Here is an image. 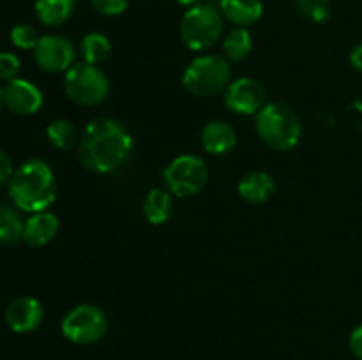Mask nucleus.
Returning a JSON list of instances; mask_svg holds the SVG:
<instances>
[{
	"label": "nucleus",
	"instance_id": "13",
	"mask_svg": "<svg viewBox=\"0 0 362 360\" xmlns=\"http://www.w3.org/2000/svg\"><path fill=\"white\" fill-rule=\"evenodd\" d=\"M200 143L211 155H225L237 145V133L225 120H211L200 133Z\"/></svg>",
	"mask_w": 362,
	"mask_h": 360
},
{
	"label": "nucleus",
	"instance_id": "1",
	"mask_svg": "<svg viewBox=\"0 0 362 360\" xmlns=\"http://www.w3.org/2000/svg\"><path fill=\"white\" fill-rule=\"evenodd\" d=\"M133 145V136L126 124L112 116H98L81 133L78 157L90 172L112 173L129 159Z\"/></svg>",
	"mask_w": 362,
	"mask_h": 360
},
{
	"label": "nucleus",
	"instance_id": "3",
	"mask_svg": "<svg viewBox=\"0 0 362 360\" xmlns=\"http://www.w3.org/2000/svg\"><path fill=\"white\" fill-rule=\"evenodd\" d=\"M255 129L262 143L278 152L293 148L303 136L299 116L283 102H265L255 115Z\"/></svg>",
	"mask_w": 362,
	"mask_h": 360
},
{
	"label": "nucleus",
	"instance_id": "27",
	"mask_svg": "<svg viewBox=\"0 0 362 360\" xmlns=\"http://www.w3.org/2000/svg\"><path fill=\"white\" fill-rule=\"evenodd\" d=\"M13 175H14L13 161H11V157L6 154V152L0 150V186L9 182Z\"/></svg>",
	"mask_w": 362,
	"mask_h": 360
},
{
	"label": "nucleus",
	"instance_id": "22",
	"mask_svg": "<svg viewBox=\"0 0 362 360\" xmlns=\"http://www.w3.org/2000/svg\"><path fill=\"white\" fill-rule=\"evenodd\" d=\"M25 221L9 205L0 203V244H16L23 240Z\"/></svg>",
	"mask_w": 362,
	"mask_h": 360
},
{
	"label": "nucleus",
	"instance_id": "19",
	"mask_svg": "<svg viewBox=\"0 0 362 360\" xmlns=\"http://www.w3.org/2000/svg\"><path fill=\"white\" fill-rule=\"evenodd\" d=\"M223 49H225L226 60L232 62H243L247 59L253 49V35L246 27H235L225 35L223 41Z\"/></svg>",
	"mask_w": 362,
	"mask_h": 360
},
{
	"label": "nucleus",
	"instance_id": "18",
	"mask_svg": "<svg viewBox=\"0 0 362 360\" xmlns=\"http://www.w3.org/2000/svg\"><path fill=\"white\" fill-rule=\"evenodd\" d=\"M144 214L147 221L154 226L168 222V219L173 214V201L168 191L159 189V187L148 191L144 200Z\"/></svg>",
	"mask_w": 362,
	"mask_h": 360
},
{
	"label": "nucleus",
	"instance_id": "5",
	"mask_svg": "<svg viewBox=\"0 0 362 360\" xmlns=\"http://www.w3.org/2000/svg\"><path fill=\"white\" fill-rule=\"evenodd\" d=\"M223 18L219 7L212 4H197L187 7L180 20V39L191 52L212 48L223 35Z\"/></svg>",
	"mask_w": 362,
	"mask_h": 360
},
{
	"label": "nucleus",
	"instance_id": "12",
	"mask_svg": "<svg viewBox=\"0 0 362 360\" xmlns=\"http://www.w3.org/2000/svg\"><path fill=\"white\" fill-rule=\"evenodd\" d=\"M42 318H45V309L34 296H18L6 309L7 327L16 334L34 332L42 323Z\"/></svg>",
	"mask_w": 362,
	"mask_h": 360
},
{
	"label": "nucleus",
	"instance_id": "32",
	"mask_svg": "<svg viewBox=\"0 0 362 360\" xmlns=\"http://www.w3.org/2000/svg\"><path fill=\"white\" fill-rule=\"evenodd\" d=\"M322 2H327L329 4V2H331V0H322Z\"/></svg>",
	"mask_w": 362,
	"mask_h": 360
},
{
	"label": "nucleus",
	"instance_id": "11",
	"mask_svg": "<svg viewBox=\"0 0 362 360\" xmlns=\"http://www.w3.org/2000/svg\"><path fill=\"white\" fill-rule=\"evenodd\" d=\"M2 95L6 108L21 116L34 115L42 106V92L23 78L7 81L2 88Z\"/></svg>",
	"mask_w": 362,
	"mask_h": 360
},
{
	"label": "nucleus",
	"instance_id": "29",
	"mask_svg": "<svg viewBox=\"0 0 362 360\" xmlns=\"http://www.w3.org/2000/svg\"><path fill=\"white\" fill-rule=\"evenodd\" d=\"M350 64H352L354 69H357L359 73H362V42H359L357 46H354L352 52H350Z\"/></svg>",
	"mask_w": 362,
	"mask_h": 360
},
{
	"label": "nucleus",
	"instance_id": "15",
	"mask_svg": "<svg viewBox=\"0 0 362 360\" xmlns=\"http://www.w3.org/2000/svg\"><path fill=\"white\" fill-rule=\"evenodd\" d=\"M219 11L223 18L235 27L255 25L264 14L262 0H219Z\"/></svg>",
	"mask_w": 362,
	"mask_h": 360
},
{
	"label": "nucleus",
	"instance_id": "10",
	"mask_svg": "<svg viewBox=\"0 0 362 360\" xmlns=\"http://www.w3.org/2000/svg\"><path fill=\"white\" fill-rule=\"evenodd\" d=\"M225 104L237 115H257L265 106V88L253 78H237L226 87Z\"/></svg>",
	"mask_w": 362,
	"mask_h": 360
},
{
	"label": "nucleus",
	"instance_id": "7",
	"mask_svg": "<svg viewBox=\"0 0 362 360\" xmlns=\"http://www.w3.org/2000/svg\"><path fill=\"white\" fill-rule=\"evenodd\" d=\"M60 330L64 337L74 344H92L105 337L108 318L101 307L94 304H80L62 318Z\"/></svg>",
	"mask_w": 362,
	"mask_h": 360
},
{
	"label": "nucleus",
	"instance_id": "26",
	"mask_svg": "<svg viewBox=\"0 0 362 360\" xmlns=\"http://www.w3.org/2000/svg\"><path fill=\"white\" fill-rule=\"evenodd\" d=\"M90 6L103 16H119L126 13L129 0H90Z\"/></svg>",
	"mask_w": 362,
	"mask_h": 360
},
{
	"label": "nucleus",
	"instance_id": "20",
	"mask_svg": "<svg viewBox=\"0 0 362 360\" xmlns=\"http://www.w3.org/2000/svg\"><path fill=\"white\" fill-rule=\"evenodd\" d=\"M80 53L83 56V62L92 64V66H99L112 53V42L101 32H90V34H87L81 39Z\"/></svg>",
	"mask_w": 362,
	"mask_h": 360
},
{
	"label": "nucleus",
	"instance_id": "25",
	"mask_svg": "<svg viewBox=\"0 0 362 360\" xmlns=\"http://www.w3.org/2000/svg\"><path fill=\"white\" fill-rule=\"evenodd\" d=\"M20 69H21V62L14 53L11 52L0 53V80L2 81L16 80L18 74H20Z\"/></svg>",
	"mask_w": 362,
	"mask_h": 360
},
{
	"label": "nucleus",
	"instance_id": "17",
	"mask_svg": "<svg viewBox=\"0 0 362 360\" xmlns=\"http://www.w3.org/2000/svg\"><path fill=\"white\" fill-rule=\"evenodd\" d=\"M35 16L46 27H60L76 11V0H35Z\"/></svg>",
	"mask_w": 362,
	"mask_h": 360
},
{
	"label": "nucleus",
	"instance_id": "24",
	"mask_svg": "<svg viewBox=\"0 0 362 360\" xmlns=\"http://www.w3.org/2000/svg\"><path fill=\"white\" fill-rule=\"evenodd\" d=\"M37 30L28 23H18L11 30V41L20 49H34L39 42Z\"/></svg>",
	"mask_w": 362,
	"mask_h": 360
},
{
	"label": "nucleus",
	"instance_id": "30",
	"mask_svg": "<svg viewBox=\"0 0 362 360\" xmlns=\"http://www.w3.org/2000/svg\"><path fill=\"white\" fill-rule=\"evenodd\" d=\"M177 2L184 7H193L197 6V4H200V0H177Z\"/></svg>",
	"mask_w": 362,
	"mask_h": 360
},
{
	"label": "nucleus",
	"instance_id": "23",
	"mask_svg": "<svg viewBox=\"0 0 362 360\" xmlns=\"http://www.w3.org/2000/svg\"><path fill=\"white\" fill-rule=\"evenodd\" d=\"M297 9L306 20L315 23H324L331 18V7L322 0H297Z\"/></svg>",
	"mask_w": 362,
	"mask_h": 360
},
{
	"label": "nucleus",
	"instance_id": "28",
	"mask_svg": "<svg viewBox=\"0 0 362 360\" xmlns=\"http://www.w3.org/2000/svg\"><path fill=\"white\" fill-rule=\"evenodd\" d=\"M350 352L354 353V356L362 360V323L357 325L356 328L350 334Z\"/></svg>",
	"mask_w": 362,
	"mask_h": 360
},
{
	"label": "nucleus",
	"instance_id": "2",
	"mask_svg": "<svg viewBox=\"0 0 362 360\" xmlns=\"http://www.w3.org/2000/svg\"><path fill=\"white\" fill-rule=\"evenodd\" d=\"M7 193L14 207L23 212H42L55 201L57 180L52 168L41 159L23 162L7 182Z\"/></svg>",
	"mask_w": 362,
	"mask_h": 360
},
{
	"label": "nucleus",
	"instance_id": "31",
	"mask_svg": "<svg viewBox=\"0 0 362 360\" xmlns=\"http://www.w3.org/2000/svg\"><path fill=\"white\" fill-rule=\"evenodd\" d=\"M4 104V95H2V88H0V108H2Z\"/></svg>",
	"mask_w": 362,
	"mask_h": 360
},
{
	"label": "nucleus",
	"instance_id": "14",
	"mask_svg": "<svg viewBox=\"0 0 362 360\" xmlns=\"http://www.w3.org/2000/svg\"><path fill=\"white\" fill-rule=\"evenodd\" d=\"M59 233V219L52 212H35L25 221L23 240L32 247H42Z\"/></svg>",
	"mask_w": 362,
	"mask_h": 360
},
{
	"label": "nucleus",
	"instance_id": "21",
	"mask_svg": "<svg viewBox=\"0 0 362 360\" xmlns=\"http://www.w3.org/2000/svg\"><path fill=\"white\" fill-rule=\"evenodd\" d=\"M46 138L59 150H71L73 147H78V141H80L76 127L67 119L53 120L46 127Z\"/></svg>",
	"mask_w": 362,
	"mask_h": 360
},
{
	"label": "nucleus",
	"instance_id": "6",
	"mask_svg": "<svg viewBox=\"0 0 362 360\" xmlns=\"http://www.w3.org/2000/svg\"><path fill=\"white\" fill-rule=\"evenodd\" d=\"M64 90L67 97L80 106H98L110 92V80L98 66L80 62L74 64L64 78Z\"/></svg>",
	"mask_w": 362,
	"mask_h": 360
},
{
	"label": "nucleus",
	"instance_id": "9",
	"mask_svg": "<svg viewBox=\"0 0 362 360\" xmlns=\"http://www.w3.org/2000/svg\"><path fill=\"white\" fill-rule=\"evenodd\" d=\"M74 59L73 42L64 35H42L34 48L35 64L46 73H67L74 66Z\"/></svg>",
	"mask_w": 362,
	"mask_h": 360
},
{
	"label": "nucleus",
	"instance_id": "16",
	"mask_svg": "<svg viewBox=\"0 0 362 360\" xmlns=\"http://www.w3.org/2000/svg\"><path fill=\"white\" fill-rule=\"evenodd\" d=\"M239 196L247 203H265L276 193V182L269 173L251 172L239 182Z\"/></svg>",
	"mask_w": 362,
	"mask_h": 360
},
{
	"label": "nucleus",
	"instance_id": "8",
	"mask_svg": "<svg viewBox=\"0 0 362 360\" xmlns=\"http://www.w3.org/2000/svg\"><path fill=\"white\" fill-rule=\"evenodd\" d=\"M168 191L179 198L198 194L209 180V168L204 159L184 154L173 159L163 172Z\"/></svg>",
	"mask_w": 362,
	"mask_h": 360
},
{
	"label": "nucleus",
	"instance_id": "4",
	"mask_svg": "<svg viewBox=\"0 0 362 360\" xmlns=\"http://www.w3.org/2000/svg\"><path fill=\"white\" fill-rule=\"evenodd\" d=\"M232 83V67L225 56L200 55L187 64L182 87L194 97H212Z\"/></svg>",
	"mask_w": 362,
	"mask_h": 360
}]
</instances>
